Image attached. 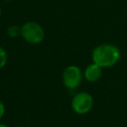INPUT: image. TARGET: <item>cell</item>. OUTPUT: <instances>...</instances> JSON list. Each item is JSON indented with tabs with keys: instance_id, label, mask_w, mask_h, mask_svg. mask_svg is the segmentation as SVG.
<instances>
[{
	"instance_id": "1",
	"label": "cell",
	"mask_w": 127,
	"mask_h": 127,
	"mask_svg": "<svg viewBox=\"0 0 127 127\" xmlns=\"http://www.w3.org/2000/svg\"><path fill=\"white\" fill-rule=\"evenodd\" d=\"M121 57L120 50L117 46L112 44H101L96 46L92 53V63L100 67H111L115 65Z\"/></svg>"
},
{
	"instance_id": "5",
	"label": "cell",
	"mask_w": 127,
	"mask_h": 127,
	"mask_svg": "<svg viewBox=\"0 0 127 127\" xmlns=\"http://www.w3.org/2000/svg\"><path fill=\"white\" fill-rule=\"evenodd\" d=\"M102 75V67L95 64L94 63L88 64L83 70V77L88 82H96Z\"/></svg>"
},
{
	"instance_id": "9",
	"label": "cell",
	"mask_w": 127,
	"mask_h": 127,
	"mask_svg": "<svg viewBox=\"0 0 127 127\" xmlns=\"http://www.w3.org/2000/svg\"><path fill=\"white\" fill-rule=\"evenodd\" d=\"M0 127H9V126L6 125V124H4V123H0Z\"/></svg>"
},
{
	"instance_id": "6",
	"label": "cell",
	"mask_w": 127,
	"mask_h": 127,
	"mask_svg": "<svg viewBox=\"0 0 127 127\" xmlns=\"http://www.w3.org/2000/svg\"><path fill=\"white\" fill-rule=\"evenodd\" d=\"M7 35L10 38H17L21 36V27L17 25H11L7 28Z\"/></svg>"
},
{
	"instance_id": "2",
	"label": "cell",
	"mask_w": 127,
	"mask_h": 127,
	"mask_svg": "<svg viewBox=\"0 0 127 127\" xmlns=\"http://www.w3.org/2000/svg\"><path fill=\"white\" fill-rule=\"evenodd\" d=\"M21 37L29 44L38 45L45 39V30L41 24L35 21H28L21 26Z\"/></svg>"
},
{
	"instance_id": "10",
	"label": "cell",
	"mask_w": 127,
	"mask_h": 127,
	"mask_svg": "<svg viewBox=\"0 0 127 127\" xmlns=\"http://www.w3.org/2000/svg\"><path fill=\"white\" fill-rule=\"evenodd\" d=\"M1 15H2V10H1V8H0V17H1Z\"/></svg>"
},
{
	"instance_id": "7",
	"label": "cell",
	"mask_w": 127,
	"mask_h": 127,
	"mask_svg": "<svg viewBox=\"0 0 127 127\" xmlns=\"http://www.w3.org/2000/svg\"><path fill=\"white\" fill-rule=\"evenodd\" d=\"M8 61V56H7V52L5 51V49L3 47L0 46V68L4 67L7 64Z\"/></svg>"
},
{
	"instance_id": "8",
	"label": "cell",
	"mask_w": 127,
	"mask_h": 127,
	"mask_svg": "<svg viewBox=\"0 0 127 127\" xmlns=\"http://www.w3.org/2000/svg\"><path fill=\"white\" fill-rule=\"evenodd\" d=\"M4 114H5V105H4V103L0 100V120L2 119V117L4 116Z\"/></svg>"
},
{
	"instance_id": "11",
	"label": "cell",
	"mask_w": 127,
	"mask_h": 127,
	"mask_svg": "<svg viewBox=\"0 0 127 127\" xmlns=\"http://www.w3.org/2000/svg\"><path fill=\"white\" fill-rule=\"evenodd\" d=\"M4 1H10V0H4Z\"/></svg>"
},
{
	"instance_id": "3",
	"label": "cell",
	"mask_w": 127,
	"mask_h": 127,
	"mask_svg": "<svg viewBox=\"0 0 127 127\" xmlns=\"http://www.w3.org/2000/svg\"><path fill=\"white\" fill-rule=\"evenodd\" d=\"M70 107L72 111L78 115L87 114L93 107V97L86 91H79L73 95Z\"/></svg>"
},
{
	"instance_id": "4",
	"label": "cell",
	"mask_w": 127,
	"mask_h": 127,
	"mask_svg": "<svg viewBox=\"0 0 127 127\" xmlns=\"http://www.w3.org/2000/svg\"><path fill=\"white\" fill-rule=\"evenodd\" d=\"M83 78V72L81 68L75 64H70L66 66L62 75L63 83L67 89H75L80 85Z\"/></svg>"
}]
</instances>
